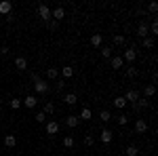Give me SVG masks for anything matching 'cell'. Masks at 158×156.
<instances>
[{
	"label": "cell",
	"instance_id": "4",
	"mask_svg": "<svg viewBox=\"0 0 158 156\" xmlns=\"http://www.w3.org/2000/svg\"><path fill=\"white\" fill-rule=\"evenodd\" d=\"M57 133H59V122H57V120H49V122H47V135L53 137V135H57Z\"/></svg>",
	"mask_w": 158,
	"mask_h": 156
},
{
	"label": "cell",
	"instance_id": "29",
	"mask_svg": "<svg viewBox=\"0 0 158 156\" xmlns=\"http://www.w3.org/2000/svg\"><path fill=\"white\" fill-rule=\"evenodd\" d=\"M116 122H118L120 127H124V124L129 122V116H127V114H120V116H116Z\"/></svg>",
	"mask_w": 158,
	"mask_h": 156
},
{
	"label": "cell",
	"instance_id": "27",
	"mask_svg": "<svg viewBox=\"0 0 158 156\" xmlns=\"http://www.w3.org/2000/svg\"><path fill=\"white\" fill-rule=\"evenodd\" d=\"M141 44H143V48H152V47H154V38H152V36L141 38Z\"/></svg>",
	"mask_w": 158,
	"mask_h": 156
},
{
	"label": "cell",
	"instance_id": "9",
	"mask_svg": "<svg viewBox=\"0 0 158 156\" xmlns=\"http://www.w3.org/2000/svg\"><path fill=\"white\" fill-rule=\"evenodd\" d=\"M135 131H137V133H146L148 131L146 118H137V120H135Z\"/></svg>",
	"mask_w": 158,
	"mask_h": 156
},
{
	"label": "cell",
	"instance_id": "25",
	"mask_svg": "<svg viewBox=\"0 0 158 156\" xmlns=\"http://www.w3.org/2000/svg\"><path fill=\"white\" fill-rule=\"evenodd\" d=\"M74 144H76V141H74L72 135H65V137H63V145H65L68 150H70V148H74Z\"/></svg>",
	"mask_w": 158,
	"mask_h": 156
},
{
	"label": "cell",
	"instance_id": "33",
	"mask_svg": "<svg viewBox=\"0 0 158 156\" xmlns=\"http://www.w3.org/2000/svg\"><path fill=\"white\" fill-rule=\"evenodd\" d=\"M148 27H150V34H152V36H154V34H158V23H156V19L148 25Z\"/></svg>",
	"mask_w": 158,
	"mask_h": 156
},
{
	"label": "cell",
	"instance_id": "30",
	"mask_svg": "<svg viewBox=\"0 0 158 156\" xmlns=\"http://www.w3.org/2000/svg\"><path fill=\"white\" fill-rule=\"evenodd\" d=\"M9 103H11V108H13V110H19V108H21V99H17V97H13Z\"/></svg>",
	"mask_w": 158,
	"mask_h": 156
},
{
	"label": "cell",
	"instance_id": "35",
	"mask_svg": "<svg viewBox=\"0 0 158 156\" xmlns=\"http://www.w3.org/2000/svg\"><path fill=\"white\" fill-rule=\"evenodd\" d=\"M34 120H36V122H40V124H42V122H44V120H47V114H44V112H38L36 116H34Z\"/></svg>",
	"mask_w": 158,
	"mask_h": 156
},
{
	"label": "cell",
	"instance_id": "13",
	"mask_svg": "<svg viewBox=\"0 0 158 156\" xmlns=\"http://www.w3.org/2000/svg\"><path fill=\"white\" fill-rule=\"evenodd\" d=\"M63 101L72 108V106H76V103H78V95H76V93H68V95L63 97Z\"/></svg>",
	"mask_w": 158,
	"mask_h": 156
},
{
	"label": "cell",
	"instance_id": "2",
	"mask_svg": "<svg viewBox=\"0 0 158 156\" xmlns=\"http://www.w3.org/2000/svg\"><path fill=\"white\" fill-rule=\"evenodd\" d=\"M135 59H137V51H135V47H129L127 51H124V55H122V61L131 65Z\"/></svg>",
	"mask_w": 158,
	"mask_h": 156
},
{
	"label": "cell",
	"instance_id": "32",
	"mask_svg": "<svg viewBox=\"0 0 158 156\" xmlns=\"http://www.w3.org/2000/svg\"><path fill=\"white\" fill-rule=\"evenodd\" d=\"M42 112H44V114H53V112H55V103H44V110H42Z\"/></svg>",
	"mask_w": 158,
	"mask_h": 156
},
{
	"label": "cell",
	"instance_id": "7",
	"mask_svg": "<svg viewBox=\"0 0 158 156\" xmlns=\"http://www.w3.org/2000/svg\"><path fill=\"white\" fill-rule=\"evenodd\" d=\"M65 17V11L61 9V6H55V9H51V19H55V21H61Z\"/></svg>",
	"mask_w": 158,
	"mask_h": 156
},
{
	"label": "cell",
	"instance_id": "22",
	"mask_svg": "<svg viewBox=\"0 0 158 156\" xmlns=\"http://www.w3.org/2000/svg\"><path fill=\"white\" fill-rule=\"evenodd\" d=\"M57 76H59V70L57 68H47V78L49 80H55Z\"/></svg>",
	"mask_w": 158,
	"mask_h": 156
},
{
	"label": "cell",
	"instance_id": "31",
	"mask_svg": "<svg viewBox=\"0 0 158 156\" xmlns=\"http://www.w3.org/2000/svg\"><path fill=\"white\" fill-rule=\"evenodd\" d=\"M135 76H137V68L129 65V68H127V78H135Z\"/></svg>",
	"mask_w": 158,
	"mask_h": 156
},
{
	"label": "cell",
	"instance_id": "11",
	"mask_svg": "<svg viewBox=\"0 0 158 156\" xmlns=\"http://www.w3.org/2000/svg\"><path fill=\"white\" fill-rule=\"evenodd\" d=\"M110 63H112V70H120V68H124L122 57H110Z\"/></svg>",
	"mask_w": 158,
	"mask_h": 156
},
{
	"label": "cell",
	"instance_id": "23",
	"mask_svg": "<svg viewBox=\"0 0 158 156\" xmlns=\"http://www.w3.org/2000/svg\"><path fill=\"white\" fill-rule=\"evenodd\" d=\"M99 120H101V122H110V120H112L110 110H101V112H99Z\"/></svg>",
	"mask_w": 158,
	"mask_h": 156
},
{
	"label": "cell",
	"instance_id": "34",
	"mask_svg": "<svg viewBox=\"0 0 158 156\" xmlns=\"http://www.w3.org/2000/svg\"><path fill=\"white\" fill-rule=\"evenodd\" d=\"M124 42H127V40H124V36H120V34H116V36H114V44H118V47H122Z\"/></svg>",
	"mask_w": 158,
	"mask_h": 156
},
{
	"label": "cell",
	"instance_id": "17",
	"mask_svg": "<svg viewBox=\"0 0 158 156\" xmlns=\"http://www.w3.org/2000/svg\"><path fill=\"white\" fill-rule=\"evenodd\" d=\"M112 137H114V135H112V131H110V129H103V131H101V135H99V139H101L103 144H110V141H112Z\"/></svg>",
	"mask_w": 158,
	"mask_h": 156
},
{
	"label": "cell",
	"instance_id": "3",
	"mask_svg": "<svg viewBox=\"0 0 158 156\" xmlns=\"http://www.w3.org/2000/svg\"><path fill=\"white\" fill-rule=\"evenodd\" d=\"M38 15L42 21H51V9L47 4H38Z\"/></svg>",
	"mask_w": 158,
	"mask_h": 156
},
{
	"label": "cell",
	"instance_id": "39",
	"mask_svg": "<svg viewBox=\"0 0 158 156\" xmlns=\"http://www.w3.org/2000/svg\"><path fill=\"white\" fill-rule=\"evenodd\" d=\"M49 30H57V21H49Z\"/></svg>",
	"mask_w": 158,
	"mask_h": 156
},
{
	"label": "cell",
	"instance_id": "12",
	"mask_svg": "<svg viewBox=\"0 0 158 156\" xmlns=\"http://www.w3.org/2000/svg\"><path fill=\"white\" fill-rule=\"evenodd\" d=\"M15 68H17L19 72L27 70V59H25V57H17V59H15Z\"/></svg>",
	"mask_w": 158,
	"mask_h": 156
},
{
	"label": "cell",
	"instance_id": "20",
	"mask_svg": "<svg viewBox=\"0 0 158 156\" xmlns=\"http://www.w3.org/2000/svg\"><path fill=\"white\" fill-rule=\"evenodd\" d=\"M61 76H63V78H72L74 76V68L72 65H63V68H61Z\"/></svg>",
	"mask_w": 158,
	"mask_h": 156
},
{
	"label": "cell",
	"instance_id": "41",
	"mask_svg": "<svg viewBox=\"0 0 158 156\" xmlns=\"http://www.w3.org/2000/svg\"><path fill=\"white\" fill-rule=\"evenodd\" d=\"M0 110H2V103H0Z\"/></svg>",
	"mask_w": 158,
	"mask_h": 156
},
{
	"label": "cell",
	"instance_id": "18",
	"mask_svg": "<svg viewBox=\"0 0 158 156\" xmlns=\"http://www.w3.org/2000/svg\"><path fill=\"white\" fill-rule=\"evenodd\" d=\"M154 93H156L154 84H146V86H143V97H146V99H150V97H154Z\"/></svg>",
	"mask_w": 158,
	"mask_h": 156
},
{
	"label": "cell",
	"instance_id": "40",
	"mask_svg": "<svg viewBox=\"0 0 158 156\" xmlns=\"http://www.w3.org/2000/svg\"><path fill=\"white\" fill-rule=\"evenodd\" d=\"M6 53H9V48H6V47H0V57H2V55H6Z\"/></svg>",
	"mask_w": 158,
	"mask_h": 156
},
{
	"label": "cell",
	"instance_id": "26",
	"mask_svg": "<svg viewBox=\"0 0 158 156\" xmlns=\"http://www.w3.org/2000/svg\"><path fill=\"white\" fill-rule=\"evenodd\" d=\"M124 154H127V156H137V154H139V150H137V145H127Z\"/></svg>",
	"mask_w": 158,
	"mask_h": 156
},
{
	"label": "cell",
	"instance_id": "10",
	"mask_svg": "<svg viewBox=\"0 0 158 156\" xmlns=\"http://www.w3.org/2000/svg\"><path fill=\"white\" fill-rule=\"evenodd\" d=\"M11 11H13V4L9 0H2L0 2V15H11Z\"/></svg>",
	"mask_w": 158,
	"mask_h": 156
},
{
	"label": "cell",
	"instance_id": "8",
	"mask_svg": "<svg viewBox=\"0 0 158 156\" xmlns=\"http://www.w3.org/2000/svg\"><path fill=\"white\" fill-rule=\"evenodd\" d=\"M137 36H139V38H148V36H150V27H148L146 21H141V23L137 25Z\"/></svg>",
	"mask_w": 158,
	"mask_h": 156
},
{
	"label": "cell",
	"instance_id": "16",
	"mask_svg": "<svg viewBox=\"0 0 158 156\" xmlns=\"http://www.w3.org/2000/svg\"><path fill=\"white\" fill-rule=\"evenodd\" d=\"M150 106H152V103H150V99H146V97H143V99H137V101H135V103H133V108H135V110H141V108H150Z\"/></svg>",
	"mask_w": 158,
	"mask_h": 156
},
{
	"label": "cell",
	"instance_id": "15",
	"mask_svg": "<svg viewBox=\"0 0 158 156\" xmlns=\"http://www.w3.org/2000/svg\"><path fill=\"white\" fill-rule=\"evenodd\" d=\"M91 44H93L95 48H101V44H103V36H101V34H93V36H91Z\"/></svg>",
	"mask_w": 158,
	"mask_h": 156
},
{
	"label": "cell",
	"instance_id": "28",
	"mask_svg": "<svg viewBox=\"0 0 158 156\" xmlns=\"http://www.w3.org/2000/svg\"><path fill=\"white\" fill-rule=\"evenodd\" d=\"M99 51H101V57H106V59L112 57V47H101Z\"/></svg>",
	"mask_w": 158,
	"mask_h": 156
},
{
	"label": "cell",
	"instance_id": "37",
	"mask_svg": "<svg viewBox=\"0 0 158 156\" xmlns=\"http://www.w3.org/2000/svg\"><path fill=\"white\" fill-rule=\"evenodd\" d=\"M148 9H150V13H156L158 11V4H156V2H150V4H148Z\"/></svg>",
	"mask_w": 158,
	"mask_h": 156
},
{
	"label": "cell",
	"instance_id": "21",
	"mask_svg": "<svg viewBox=\"0 0 158 156\" xmlns=\"http://www.w3.org/2000/svg\"><path fill=\"white\" fill-rule=\"evenodd\" d=\"M78 118H80V120H91V118H93V112H91L89 108H82V110H80V116H78Z\"/></svg>",
	"mask_w": 158,
	"mask_h": 156
},
{
	"label": "cell",
	"instance_id": "6",
	"mask_svg": "<svg viewBox=\"0 0 158 156\" xmlns=\"http://www.w3.org/2000/svg\"><path fill=\"white\" fill-rule=\"evenodd\" d=\"M21 106H25L27 110H32V108H36V106H38V99L34 95H27L25 99H21Z\"/></svg>",
	"mask_w": 158,
	"mask_h": 156
},
{
	"label": "cell",
	"instance_id": "24",
	"mask_svg": "<svg viewBox=\"0 0 158 156\" xmlns=\"http://www.w3.org/2000/svg\"><path fill=\"white\" fill-rule=\"evenodd\" d=\"M114 106H116L118 110L127 108V101H124V97H114Z\"/></svg>",
	"mask_w": 158,
	"mask_h": 156
},
{
	"label": "cell",
	"instance_id": "14",
	"mask_svg": "<svg viewBox=\"0 0 158 156\" xmlns=\"http://www.w3.org/2000/svg\"><path fill=\"white\" fill-rule=\"evenodd\" d=\"M78 122H80V118H78V116H74V114H70V116L65 118V124H68L70 129H76V127H78Z\"/></svg>",
	"mask_w": 158,
	"mask_h": 156
},
{
	"label": "cell",
	"instance_id": "38",
	"mask_svg": "<svg viewBox=\"0 0 158 156\" xmlns=\"http://www.w3.org/2000/svg\"><path fill=\"white\" fill-rule=\"evenodd\" d=\"M63 89H65V80H61V82L57 84V91H59V93H61V91H63Z\"/></svg>",
	"mask_w": 158,
	"mask_h": 156
},
{
	"label": "cell",
	"instance_id": "1",
	"mask_svg": "<svg viewBox=\"0 0 158 156\" xmlns=\"http://www.w3.org/2000/svg\"><path fill=\"white\" fill-rule=\"evenodd\" d=\"M32 80H34V91H36L38 95H44V93H49V84L44 82L40 76H36V74H34V76H32Z\"/></svg>",
	"mask_w": 158,
	"mask_h": 156
},
{
	"label": "cell",
	"instance_id": "36",
	"mask_svg": "<svg viewBox=\"0 0 158 156\" xmlns=\"http://www.w3.org/2000/svg\"><path fill=\"white\" fill-rule=\"evenodd\" d=\"M93 144H95V139H93V135H86V137H85V145H89V148H91Z\"/></svg>",
	"mask_w": 158,
	"mask_h": 156
},
{
	"label": "cell",
	"instance_id": "19",
	"mask_svg": "<svg viewBox=\"0 0 158 156\" xmlns=\"http://www.w3.org/2000/svg\"><path fill=\"white\" fill-rule=\"evenodd\" d=\"M4 145L6 148H15L17 145V137L15 135H4Z\"/></svg>",
	"mask_w": 158,
	"mask_h": 156
},
{
	"label": "cell",
	"instance_id": "5",
	"mask_svg": "<svg viewBox=\"0 0 158 156\" xmlns=\"http://www.w3.org/2000/svg\"><path fill=\"white\" fill-rule=\"evenodd\" d=\"M122 97H124V101H127V103H131V106H133L135 101L139 99V93H137L135 89H129V91H127V93H124Z\"/></svg>",
	"mask_w": 158,
	"mask_h": 156
}]
</instances>
